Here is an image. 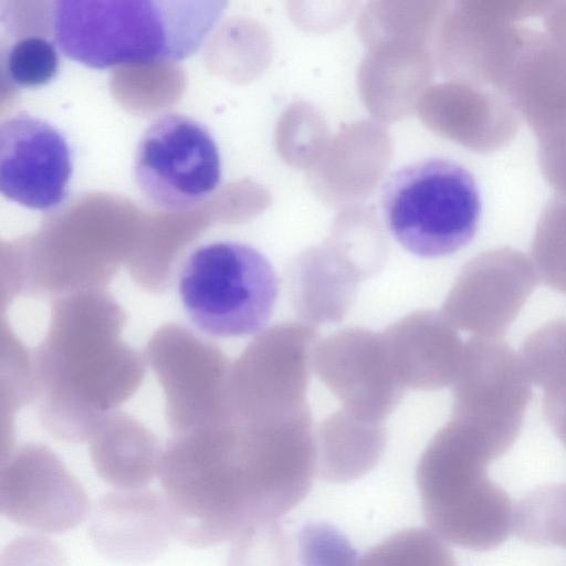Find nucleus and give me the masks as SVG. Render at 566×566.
Masks as SVG:
<instances>
[{
  "label": "nucleus",
  "instance_id": "9d476101",
  "mask_svg": "<svg viewBox=\"0 0 566 566\" xmlns=\"http://www.w3.org/2000/svg\"><path fill=\"white\" fill-rule=\"evenodd\" d=\"M88 537L104 557L144 563L163 555L175 537L164 495L155 491H113L93 506Z\"/></svg>",
  "mask_w": 566,
  "mask_h": 566
},
{
  "label": "nucleus",
  "instance_id": "5701e85b",
  "mask_svg": "<svg viewBox=\"0 0 566 566\" xmlns=\"http://www.w3.org/2000/svg\"><path fill=\"white\" fill-rule=\"evenodd\" d=\"M545 3H546V1H545ZM544 6H545V4H544ZM543 8H544V7H543ZM543 8H542V9H543ZM542 9H541V10H542ZM541 10H539V11H541ZM539 11H538V12H539ZM538 12H536V13H538ZM536 13H535V14H536ZM533 15H534V14H533ZM531 17H532V15H531ZM531 17L526 18L525 20L530 19ZM525 20H524V21H525Z\"/></svg>",
  "mask_w": 566,
  "mask_h": 566
},
{
  "label": "nucleus",
  "instance_id": "7ed1b4c3",
  "mask_svg": "<svg viewBox=\"0 0 566 566\" xmlns=\"http://www.w3.org/2000/svg\"><path fill=\"white\" fill-rule=\"evenodd\" d=\"M380 203L396 241L421 258L452 254L474 238L481 198L473 175L439 157L408 164L384 182Z\"/></svg>",
  "mask_w": 566,
  "mask_h": 566
},
{
  "label": "nucleus",
  "instance_id": "0eeeda50",
  "mask_svg": "<svg viewBox=\"0 0 566 566\" xmlns=\"http://www.w3.org/2000/svg\"><path fill=\"white\" fill-rule=\"evenodd\" d=\"M532 259L501 247L471 260L452 286L443 314L451 325L486 339H501L535 290Z\"/></svg>",
  "mask_w": 566,
  "mask_h": 566
},
{
  "label": "nucleus",
  "instance_id": "aec40b11",
  "mask_svg": "<svg viewBox=\"0 0 566 566\" xmlns=\"http://www.w3.org/2000/svg\"><path fill=\"white\" fill-rule=\"evenodd\" d=\"M0 566H69L61 547L48 537L23 535L1 551Z\"/></svg>",
  "mask_w": 566,
  "mask_h": 566
},
{
  "label": "nucleus",
  "instance_id": "1a4fd4ad",
  "mask_svg": "<svg viewBox=\"0 0 566 566\" xmlns=\"http://www.w3.org/2000/svg\"><path fill=\"white\" fill-rule=\"evenodd\" d=\"M73 155L51 123L25 112L0 125V191L32 210L50 211L69 195Z\"/></svg>",
  "mask_w": 566,
  "mask_h": 566
},
{
  "label": "nucleus",
  "instance_id": "39448f33",
  "mask_svg": "<svg viewBox=\"0 0 566 566\" xmlns=\"http://www.w3.org/2000/svg\"><path fill=\"white\" fill-rule=\"evenodd\" d=\"M134 179L156 207L171 212L190 210L219 187L218 145L199 120L175 112L160 114L139 138Z\"/></svg>",
  "mask_w": 566,
  "mask_h": 566
},
{
  "label": "nucleus",
  "instance_id": "423d86ee",
  "mask_svg": "<svg viewBox=\"0 0 566 566\" xmlns=\"http://www.w3.org/2000/svg\"><path fill=\"white\" fill-rule=\"evenodd\" d=\"M518 354L501 339L464 345L454 379L452 418L505 454L520 436L532 390Z\"/></svg>",
  "mask_w": 566,
  "mask_h": 566
},
{
  "label": "nucleus",
  "instance_id": "dca6fc26",
  "mask_svg": "<svg viewBox=\"0 0 566 566\" xmlns=\"http://www.w3.org/2000/svg\"><path fill=\"white\" fill-rule=\"evenodd\" d=\"M532 262L546 286L566 294V197L555 193L542 211L532 241Z\"/></svg>",
  "mask_w": 566,
  "mask_h": 566
},
{
  "label": "nucleus",
  "instance_id": "ddd939ff",
  "mask_svg": "<svg viewBox=\"0 0 566 566\" xmlns=\"http://www.w3.org/2000/svg\"><path fill=\"white\" fill-rule=\"evenodd\" d=\"M513 533L532 545L566 549V483L538 486L521 499Z\"/></svg>",
  "mask_w": 566,
  "mask_h": 566
},
{
  "label": "nucleus",
  "instance_id": "9b49d317",
  "mask_svg": "<svg viewBox=\"0 0 566 566\" xmlns=\"http://www.w3.org/2000/svg\"><path fill=\"white\" fill-rule=\"evenodd\" d=\"M503 93L537 139L566 128V48L545 28L524 24Z\"/></svg>",
  "mask_w": 566,
  "mask_h": 566
},
{
  "label": "nucleus",
  "instance_id": "f03ea898",
  "mask_svg": "<svg viewBox=\"0 0 566 566\" xmlns=\"http://www.w3.org/2000/svg\"><path fill=\"white\" fill-rule=\"evenodd\" d=\"M500 457L485 437L454 419L428 444L416 481L426 522L444 542L483 552L513 533L515 504L488 474Z\"/></svg>",
  "mask_w": 566,
  "mask_h": 566
},
{
  "label": "nucleus",
  "instance_id": "412c9836",
  "mask_svg": "<svg viewBox=\"0 0 566 566\" xmlns=\"http://www.w3.org/2000/svg\"><path fill=\"white\" fill-rule=\"evenodd\" d=\"M541 171L556 195L566 197V128L537 139Z\"/></svg>",
  "mask_w": 566,
  "mask_h": 566
},
{
  "label": "nucleus",
  "instance_id": "4468645a",
  "mask_svg": "<svg viewBox=\"0 0 566 566\" xmlns=\"http://www.w3.org/2000/svg\"><path fill=\"white\" fill-rule=\"evenodd\" d=\"M355 566H458L444 541L426 528L399 531L357 558Z\"/></svg>",
  "mask_w": 566,
  "mask_h": 566
},
{
  "label": "nucleus",
  "instance_id": "4be33fe9",
  "mask_svg": "<svg viewBox=\"0 0 566 566\" xmlns=\"http://www.w3.org/2000/svg\"><path fill=\"white\" fill-rule=\"evenodd\" d=\"M545 418L566 449V387L543 397Z\"/></svg>",
  "mask_w": 566,
  "mask_h": 566
},
{
  "label": "nucleus",
  "instance_id": "20e7f679",
  "mask_svg": "<svg viewBox=\"0 0 566 566\" xmlns=\"http://www.w3.org/2000/svg\"><path fill=\"white\" fill-rule=\"evenodd\" d=\"M177 290L188 319L202 333L244 337L270 319L279 283L269 260L237 241H214L191 251L184 261Z\"/></svg>",
  "mask_w": 566,
  "mask_h": 566
},
{
  "label": "nucleus",
  "instance_id": "6e6552de",
  "mask_svg": "<svg viewBox=\"0 0 566 566\" xmlns=\"http://www.w3.org/2000/svg\"><path fill=\"white\" fill-rule=\"evenodd\" d=\"M90 500L82 484L49 449L27 446L0 472V512L34 532L57 534L77 526Z\"/></svg>",
  "mask_w": 566,
  "mask_h": 566
},
{
  "label": "nucleus",
  "instance_id": "6ab92c4d",
  "mask_svg": "<svg viewBox=\"0 0 566 566\" xmlns=\"http://www.w3.org/2000/svg\"><path fill=\"white\" fill-rule=\"evenodd\" d=\"M302 566H355L357 552L336 528L324 523H308L298 534Z\"/></svg>",
  "mask_w": 566,
  "mask_h": 566
},
{
  "label": "nucleus",
  "instance_id": "a211bd4d",
  "mask_svg": "<svg viewBox=\"0 0 566 566\" xmlns=\"http://www.w3.org/2000/svg\"><path fill=\"white\" fill-rule=\"evenodd\" d=\"M227 566H291L290 549L277 521L253 523L233 539Z\"/></svg>",
  "mask_w": 566,
  "mask_h": 566
},
{
  "label": "nucleus",
  "instance_id": "2eb2a0df",
  "mask_svg": "<svg viewBox=\"0 0 566 566\" xmlns=\"http://www.w3.org/2000/svg\"><path fill=\"white\" fill-rule=\"evenodd\" d=\"M518 357L530 381L544 395L566 387V318L551 321L531 333Z\"/></svg>",
  "mask_w": 566,
  "mask_h": 566
},
{
  "label": "nucleus",
  "instance_id": "f257e3e1",
  "mask_svg": "<svg viewBox=\"0 0 566 566\" xmlns=\"http://www.w3.org/2000/svg\"><path fill=\"white\" fill-rule=\"evenodd\" d=\"M227 2L213 0H59L52 2L56 46L93 69L182 61L220 21Z\"/></svg>",
  "mask_w": 566,
  "mask_h": 566
},
{
  "label": "nucleus",
  "instance_id": "f3484780",
  "mask_svg": "<svg viewBox=\"0 0 566 566\" xmlns=\"http://www.w3.org/2000/svg\"><path fill=\"white\" fill-rule=\"evenodd\" d=\"M2 70L18 87L35 88L45 85L59 71L55 44L40 35L18 39L3 53Z\"/></svg>",
  "mask_w": 566,
  "mask_h": 566
},
{
  "label": "nucleus",
  "instance_id": "f8f14e48",
  "mask_svg": "<svg viewBox=\"0 0 566 566\" xmlns=\"http://www.w3.org/2000/svg\"><path fill=\"white\" fill-rule=\"evenodd\" d=\"M97 474L120 491L143 490L159 468L154 441L144 434L119 432L97 441L92 448Z\"/></svg>",
  "mask_w": 566,
  "mask_h": 566
}]
</instances>
